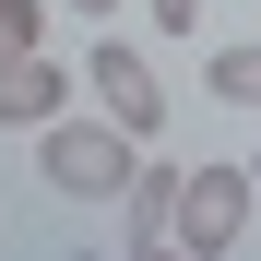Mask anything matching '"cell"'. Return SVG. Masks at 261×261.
I'll use <instances>...</instances> for the list:
<instances>
[{
	"instance_id": "9",
	"label": "cell",
	"mask_w": 261,
	"mask_h": 261,
	"mask_svg": "<svg viewBox=\"0 0 261 261\" xmlns=\"http://www.w3.org/2000/svg\"><path fill=\"white\" fill-rule=\"evenodd\" d=\"M249 190H261V143H249Z\"/></svg>"
},
{
	"instance_id": "6",
	"label": "cell",
	"mask_w": 261,
	"mask_h": 261,
	"mask_svg": "<svg viewBox=\"0 0 261 261\" xmlns=\"http://www.w3.org/2000/svg\"><path fill=\"white\" fill-rule=\"evenodd\" d=\"M48 12H60V0H0V60H24V48H48Z\"/></svg>"
},
{
	"instance_id": "2",
	"label": "cell",
	"mask_w": 261,
	"mask_h": 261,
	"mask_svg": "<svg viewBox=\"0 0 261 261\" xmlns=\"http://www.w3.org/2000/svg\"><path fill=\"white\" fill-rule=\"evenodd\" d=\"M249 214H261L249 166H178V249H190V261H226V249L249 238Z\"/></svg>"
},
{
	"instance_id": "3",
	"label": "cell",
	"mask_w": 261,
	"mask_h": 261,
	"mask_svg": "<svg viewBox=\"0 0 261 261\" xmlns=\"http://www.w3.org/2000/svg\"><path fill=\"white\" fill-rule=\"evenodd\" d=\"M83 95H95L130 143H154V130H166V83H154V60L130 48V36H95V48H83Z\"/></svg>"
},
{
	"instance_id": "1",
	"label": "cell",
	"mask_w": 261,
	"mask_h": 261,
	"mask_svg": "<svg viewBox=\"0 0 261 261\" xmlns=\"http://www.w3.org/2000/svg\"><path fill=\"white\" fill-rule=\"evenodd\" d=\"M143 154H154V143H130L107 107H95V119H48V130H36L48 190H60V202H107V214H119V190H130V178H143Z\"/></svg>"
},
{
	"instance_id": "7",
	"label": "cell",
	"mask_w": 261,
	"mask_h": 261,
	"mask_svg": "<svg viewBox=\"0 0 261 261\" xmlns=\"http://www.w3.org/2000/svg\"><path fill=\"white\" fill-rule=\"evenodd\" d=\"M143 12H154L166 36H202V0H143Z\"/></svg>"
},
{
	"instance_id": "8",
	"label": "cell",
	"mask_w": 261,
	"mask_h": 261,
	"mask_svg": "<svg viewBox=\"0 0 261 261\" xmlns=\"http://www.w3.org/2000/svg\"><path fill=\"white\" fill-rule=\"evenodd\" d=\"M60 12H95V24H107V12H119V0H60Z\"/></svg>"
},
{
	"instance_id": "4",
	"label": "cell",
	"mask_w": 261,
	"mask_h": 261,
	"mask_svg": "<svg viewBox=\"0 0 261 261\" xmlns=\"http://www.w3.org/2000/svg\"><path fill=\"white\" fill-rule=\"evenodd\" d=\"M60 95H71V71H60L48 48H24V60H0V130H48V119H71Z\"/></svg>"
},
{
	"instance_id": "5",
	"label": "cell",
	"mask_w": 261,
	"mask_h": 261,
	"mask_svg": "<svg viewBox=\"0 0 261 261\" xmlns=\"http://www.w3.org/2000/svg\"><path fill=\"white\" fill-rule=\"evenodd\" d=\"M202 95H214V107H261V36L202 48Z\"/></svg>"
}]
</instances>
